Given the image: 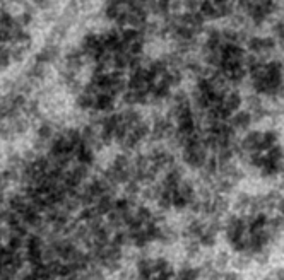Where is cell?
I'll return each mask as SVG.
<instances>
[{
	"label": "cell",
	"instance_id": "cell-1",
	"mask_svg": "<svg viewBox=\"0 0 284 280\" xmlns=\"http://www.w3.org/2000/svg\"><path fill=\"white\" fill-rule=\"evenodd\" d=\"M103 150L139 152L151 143L149 111L120 105L117 110L98 118H89Z\"/></svg>",
	"mask_w": 284,
	"mask_h": 280
},
{
	"label": "cell",
	"instance_id": "cell-2",
	"mask_svg": "<svg viewBox=\"0 0 284 280\" xmlns=\"http://www.w3.org/2000/svg\"><path fill=\"white\" fill-rule=\"evenodd\" d=\"M281 181H284V169H283V179H281Z\"/></svg>",
	"mask_w": 284,
	"mask_h": 280
}]
</instances>
